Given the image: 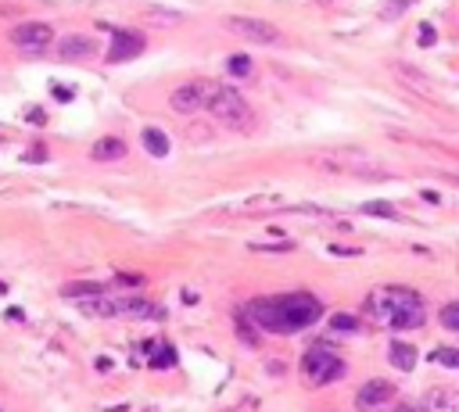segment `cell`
Segmentation results:
<instances>
[{
  "label": "cell",
  "mask_w": 459,
  "mask_h": 412,
  "mask_svg": "<svg viewBox=\"0 0 459 412\" xmlns=\"http://www.w3.org/2000/svg\"><path fill=\"white\" fill-rule=\"evenodd\" d=\"M241 316L244 323H252L255 330H266V334H298V330L312 326L323 316V305L312 294H284V298L244 305Z\"/></svg>",
  "instance_id": "cell-1"
},
{
  "label": "cell",
  "mask_w": 459,
  "mask_h": 412,
  "mask_svg": "<svg viewBox=\"0 0 459 412\" xmlns=\"http://www.w3.org/2000/svg\"><path fill=\"white\" fill-rule=\"evenodd\" d=\"M205 108L212 111L216 122H223V126H230V129H252L255 126L252 108H248V100L234 87H216Z\"/></svg>",
  "instance_id": "cell-2"
},
{
  "label": "cell",
  "mask_w": 459,
  "mask_h": 412,
  "mask_svg": "<svg viewBox=\"0 0 459 412\" xmlns=\"http://www.w3.org/2000/svg\"><path fill=\"white\" fill-rule=\"evenodd\" d=\"M345 369H348V366H345V359H338L327 344H316V348H312V352L305 355V362H302L305 380H309V384H316V387L341 380V377H345Z\"/></svg>",
  "instance_id": "cell-3"
},
{
  "label": "cell",
  "mask_w": 459,
  "mask_h": 412,
  "mask_svg": "<svg viewBox=\"0 0 459 412\" xmlns=\"http://www.w3.org/2000/svg\"><path fill=\"white\" fill-rule=\"evenodd\" d=\"M226 29L248 39V44H262V47H280L287 44V36L273 26V22H262V18H244V15H234V18H226Z\"/></svg>",
  "instance_id": "cell-4"
},
{
  "label": "cell",
  "mask_w": 459,
  "mask_h": 412,
  "mask_svg": "<svg viewBox=\"0 0 459 412\" xmlns=\"http://www.w3.org/2000/svg\"><path fill=\"white\" fill-rule=\"evenodd\" d=\"M413 298H420V294L409 291V287H377V291L366 298V316L377 323V326H388V319H391L395 308L406 305V301H413Z\"/></svg>",
  "instance_id": "cell-5"
},
{
  "label": "cell",
  "mask_w": 459,
  "mask_h": 412,
  "mask_svg": "<svg viewBox=\"0 0 459 412\" xmlns=\"http://www.w3.org/2000/svg\"><path fill=\"white\" fill-rule=\"evenodd\" d=\"M54 39V29L47 22H18L11 29V44L26 54H44Z\"/></svg>",
  "instance_id": "cell-6"
},
{
  "label": "cell",
  "mask_w": 459,
  "mask_h": 412,
  "mask_svg": "<svg viewBox=\"0 0 459 412\" xmlns=\"http://www.w3.org/2000/svg\"><path fill=\"white\" fill-rule=\"evenodd\" d=\"M212 90H216V87H212V82H205V79L183 82V87H176V90H173L169 105H173V111H180V115H194V111H201V108L208 105Z\"/></svg>",
  "instance_id": "cell-7"
},
{
  "label": "cell",
  "mask_w": 459,
  "mask_h": 412,
  "mask_svg": "<svg viewBox=\"0 0 459 412\" xmlns=\"http://www.w3.org/2000/svg\"><path fill=\"white\" fill-rule=\"evenodd\" d=\"M223 212L230 215H266V212H287V197H277V194H252L237 204H226Z\"/></svg>",
  "instance_id": "cell-8"
},
{
  "label": "cell",
  "mask_w": 459,
  "mask_h": 412,
  "mask_svg": "<svg viewBox=\"0 0 459 412\" xmlns=\"http://www.w3.org/2000/svg\"><path fill=\"white\" fill-rule=\"evenodd\" d=\"M137 54H144V36L115 29L112 33V47H108V65H119V61H133Z\"/></svg>",
  "instance_id": "cell-9"
},
{
  "label": "cell",
  "mask_w": 459,
  "mask_h": 412,
  "mask_svg": "<svg viewBox=\"0 0 459 412\" xmlns=\"http://www.w3.org/2000/svg\"><path fill=\"white\" fill-rule=\"evenodd\" d=\"M391 398H395V384H388V380H370V384H363V387H359V395H356V409H359V412H373V409L388 405Z\"/></svg>",
  "instance_id": "cell-10"
},
{
  "label": "cell",
  "mask_w": 459,
  "mask_h": 412,
  "mask_svg": "<svg viewBox=\"0 0 459 412\" xmlns=\"http://www.w3.org/2000/svg\"><path fill=\"white\" fill-rule=\"evenodd\" d=\"M122 305H126V301H119V298L87 294V298L79 301V312L90 316V319H119V316H122Z\"/></svg>",
  "instance_id": "cell-11"
},
{
  "label": "cell",
  "mask_w": 459,
  "mask_h": 412,
  "mask_svg": "<svg viewBox=\"0 0 459 412\" xmlns=\"http://www.w3.org/2000/svg\"><path fill=\"white\" fill-rule=\"evenodd\" d=\"M424 319H427L424 301L413 298V301H406V305L395 308L391 319H388V326H391V330H416V326H424Z\"/></svg>",
  "instance_id": "cell-12"
},
{
  "label": "cell",
  "mask_w": 459,
  "mask_h": 412,
  "mask_svg": "<svg viewBox=\"0 0 459 412\" xmlns=\"http://www.w3.org/2000/svg\"><path fill=\"white\" fill-rule=\"evenodd\" d=\"M424 412H459V395L452 387H427L420 398Z\"/></svg>",
  "instance_id": "cell-13"
},
{
  "label": "cell",
  "mask_w": 459,
  "mask_h": 412,
  "mask_svg": "<svg viewBox=\"0 0 459 412\" xmlns=\"http://www.w3.org/2000/svg\"><path fill=\"white\" fill-rule=\"evenodd\" d=\"M94 39L90 36H65L58 44V57H65V61H87L94 54Z\"/></svg>",
  "instance_id": "cell-14"
},
{
  "label": "cell",
  "mask_w": 459,
  "mask_h": 412,
  "mask_svg": "<svg viewBox=\"0 0 459 412\" xmlns=\"http://www.w3.org/2000/svg\"><path fill=\"white\" fill-rule=\"evenodd\" d=\"M90 158L94 161H119V158H126V143L119 136H101L90 147Z\"/></svg>",
  "instance_id": "cell-15"
},
{
  "label": "cell",
  "mask_w": 459,
  "mask_h": 412,
  "mask_svg": "<svg viewBox=\"0 0 459 412\" xmlns=\"http://www.w3.org/2000/svg\"><path fill=\"white\" fill-rule=\"evenodd\" d=\"M122 319H165V308L151 301H126L122 305Z\"/></svg>",
  "instance_id": "cell-16"
},
{
  "label": "cell",
  "mask_w": 459,
  "mask_h": 412,
  "mask_svg": "<svg viewBox=\"0 0 459 412\" xmlns=\"http://www.w3.org/2000/svg\"><path fill=\"white\" fill-rule=\"evenodd\" d=\"M388 355H391V366H395V369H402V373H409V369L416 366V348L406 344V341H391Z\"/></svg>",
  "instance_id": "cell-17"
},
{
  "label": "cell",
  "mask_w": 459,
  "mask_h": 412,
  "mask_svg": "<svg viewBox=\"0 0 459 412\" xmlns=\"http://www.w3.org/2000/svg\"><path fill=\"white\" fill-rule=\"evenodd\" d=\"M144 147H148V154H155V158H165L169 154V136L162 129H155V126H148L144 129Z\"/></svg>",
  "instance_id": "cell-18"
},
{
  "label": "cell",
  "mask_w": 459,
  "mask_h": 412,
  "mask_svg": "<svg viewBox=\"0 0 459 412\" xmlns=\"http://www.w3.org/2000/svg\"><path fill=\"white\" fill-rule=\"evenodd\" d=\"M226 72L237 75V79H248V75L255 72V65H252V57H248V54H234V57L226 61Z\"/></svg>",
  "instance_id": "cell-19"
},
{
  "label": "cell",
  "mask_w": 459,
  "mask_h": 412,
  "mask_svg": "<svg viewBox=\"0 0 459 412\" xmlns=\"http://www.w3.org/2000/svg\"><path fill=\"white\" fill-rule=\"evenodd\" d=\"M151 369H169V366H176V352L169 344H158L155 352H151V362H148Z\"/></svg>",
  "instance_id": "cell-20"
},
{
  "label": "cell",
  "mask_w": 459,
  "mask_h": 412,
  "mask_svg": "<svg viewBox=\"0 0 459 412\" xmlns=\"http://www.w3.org/2000/svg\"><path fill=\"white\" fill-rule=\"evenodd\" d=\"M431 362H434V366H445V369H456V366H459V352H452V348H434V352H431Z\"/></svg>",
  "instance_id": "cell-21"
},
{
  "label": "cell",
  "mask_w": 459,
  "mask_h": 412,
  "mask_svg": "<svg viewBox=\"0 0 459 412\" xmlns=\"http://www.w3.org/2000/svg\"><path fill=\"white\" fill-rule=\"evenodd\" d=\"M363 212H366V215H381V219H399V212H395L388 201H366Z\"/></svg>",
  "instance_id": "cell-22"
},
{
  "label": "cell",
  "mask_w": 459,
  "mask_h": 412,
  "mask_svg": "<svg viewBox=\"0 0 459 412\" xmlns=\"http://www.w3.org/2000/svg\"><path fill=\"white\" fill-rule=\"evenodd\" d=\"M65 298H87V294H101V283H72L61 291Z\"/></svg>",
  "instance_id": "cell-23"
},
{
  "label": "cell",
  "mask_w": 459,
  "mask_h": 412,
  "mask_svg": "<svg viewBox=\"0 0 459 412\" xmlns=\"http://www.w3.org/2000/svg\"><path fill=\"white\" fill-rule=\"evenodd\" d=\"M330 330H338V334H356V330H359V319H356V316H334V319H330Z\"/></svg>",
  "instance_id": "cell-24"
},
{
  "label": "cell",
  "mask_w": 459,
  "mask_h": 412,
  "mask_svg": "<svg viewBox=\"0 0 459 412\" xmlns=\"http://www.w3.org/2000/svg\"><path fill=\"white\" fill-rule=\"evenodd\" d=\"M442 326H445V330H459V305H456V301H449V305L442 308Z\"/></svg>",
  "instance_id": "cell-25"
},
{
  "label": "cell",
  "mask_w": 459,
  "mask_h": 412,
  "mask_svg": "<svg viewBox=\"0 0 459 412\" xmlns=\"http://www.w3.org/2000/svg\"><path fill=\"white\" fill-rule=\"evenodd\" d=\"M252 251H266V255H280V251H291V240H287V244H252Z\"/></svg>",
  "instance_id": "cell-26"
},
{
  "label": "cell",
  "mask_w": 459,
  "mask_h": 412,
  "mask_svg": "<svg viewBox=\"0 0 459 412\" xmlns=\"http://www.w3.org/2000/svg\"><path fill=\"white\" fill-rule=\"evenodd\" d=\"M438 39V33H434V26H420V47H431Z\"/></svg>",
  "instance_id": "cell-27"
},
{
  "label": "cell",
  "mask_w": 459,
  "mask_h": 412,
  "mask_svg": "<svg viewBox=\"0 0 459 412\" xmlns=\"http://www.w3.org/2000/svg\"><path fill=\"white\" fill-rule=\"evenodd\" d=\"M409 8V0H391V8L384 11V18H391V15H399V11H406Z\"/></svg>",
  "instance_id": "cell-28"
},
{
  "label": "cell",
  "mask_w": 459,
  "mask_h": 412,
  "mask_svg": "<svg viewBox=\"0 0 459 412\" xmlns=\"http://www.w3.org/2000/svg\"><path fill=\"white\" fill-rule=\"evenodd\" d=\"M26 122H33V126H44V122H47V115L33 108V111H26Z\"/></svg>",
  "instance_id": "cell-29"
},
{
  "label": "cell",
  "mask_w": 459,
  "mask_h": 412,
  "mask_svg": "<svg viewBox=\"0 0 459 412\" xmlns=\"http://www.w3.org/2000/svg\"><path fill=\"white\" fill-rule=\"evenodd\" d=\"M51 93H54L58 100H72V90H61V87H51Z\"/></svg>",
  "instance_id": "cell-30"
},
{
  "label": "cell",
  "mask_w": 459,
  "mask_h": 412,
  "mask_svg": "<svg viewBox=\"0 0 459 412\" xmlns=\"http://www.w3.org/2000/svg\"><path fill=\"white\" fill-rule=\"evenodd\" d=\"M11 15H18L15 4H0V18H11Z\"/></svg>",
  "instance_id": "cell-31"
},
{
  "label": "cell",
  "mask_w": 459,
  "mask_h": 412,
  "mask_svg": "<svg viewBox=\"0 0 459 412\" xmlns=\"http://www.w3.org/2000/svg\"><path fill=\"white\" fill-rule=\"evenodd\" d=\"M330 255H359L356 247H330Z\"/></svg>",
  "instance_id": "cell-32"
},
{
  "label": "cell",
  "mask_w": 459,
  "mask_h": 412,
  "mask_svg": "<svg viewBox=\"0 0 459 412\" xmlns=\"http://www.w3.org/2000/svg\"><path fill=\"white\" fill-rule=\"evenodd\" d=\"M97 369H101V373H108V369H112V359L101 355V359H97Z\"/></svg>",
  "instance_id": "cell-33"
},
{
  "label": "cell",
  "mask_w": 459,
  "mask_h": 412,
  "mask_svg": "<svg viewBox=\"0 0 459 412\" xmlns=\"http://www.w3.org/2000/svg\"><path fill=\"white\" fill-rule=\"evenodd\" d=\"M420 197H424V201H431V204H438V201H442V197H438L434 190H420Z\"/></svg>",
  "instance_id": "cell-34"
},
{
  "label": "cell",
  "mask_w": 459,
  "mask_h": 412,
  "mask_svg": "<svg viewBox=\"0 0 459 412\" xmlns=\"http://www.w3.org/2000/svg\"><path fill=\"white\" fill-rule=\"evenodd\" d=\"M388 412H416V409H413V405H391Z\"/></svg>",
  "instance_id": "cell-35"
},
{
  "label": "cell",
  "mask_w": 459,
  "mask_h": 412,
  "mask_svg": "<svg viewBox=\"0 0 459 412\" xmlns=\"http://www.w3.org/2000/svg\"><path fill=\"white\" fill-rule=\"evenodd\" d=\"M4 291H8V287H4V283H0V294H4Z\"/></svg>",
  "instance_id": "cell-36"
}]
</instances>
